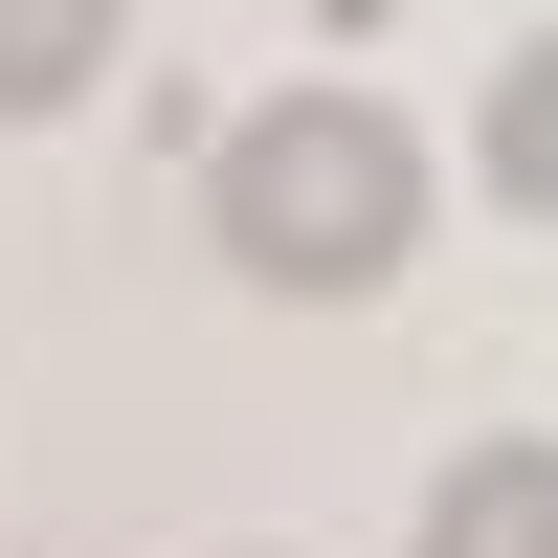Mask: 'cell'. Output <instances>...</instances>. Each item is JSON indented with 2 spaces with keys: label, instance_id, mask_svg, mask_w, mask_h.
<instances>
[{
  "label": "cell",
  "instance_id": "7a4b0ae2",
  "mask_svg": "<svg viewBox=\"0 0 558 558\" xmlns=\"http://www.w3.org/2000/svg\"><path fill=\"white\" fill-rule=\"evenodd\" d=\"M425 558H558V447H470L425 492Z\"/></svg>",
  "mask_w": 558,
  "mask_h": 558
},
{
  "label": "cell",
  "instance_id": "277c9868",
  "mask_svg": "<svg viewBox=\"0 0 558 558\" xmlns=\"http://www.w3.org/2000/svg\"><path fill=\"white\" fill-rule=\"evenodd\" d=\"M470 157H492V202H514V223H558V23L492 68V134H470Z\"/></svg>",
  "mask_w": 558,
  "mask_h": 558
},
{
  "label": "cell",
  "instance_id": "3957f363",
  "mask_svg": "<svg viewBox=\"0 0 558 558\" xmlns=\"http://www.w3.org/2000/svg\"><path fill=\"white\" fill-rule=\"evenodd\" d=\"M112 45H134V0H0V112H68Z\"/></svg>",
  "mask_w": 558,
  "mask_h": 558
},
{
  "label": "cell",
  "instance_id": "6da1fadb",
  "mask_svg": "<svg viewBox=\"0 0 558 558\" xmlns=\"http://www.w3.org/2000/svg\"><path fill=\"white\" fill-rule=\"evenodd\" d=\"M202 223H223L246 291H380V268L425 246V134H402L380 89H268L202 157Z\"/></svg>",
  "mask_w": 558,
  "mask_h": 558
}]
</instances>
